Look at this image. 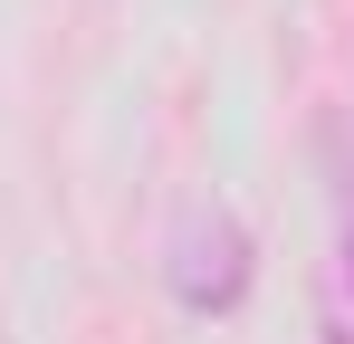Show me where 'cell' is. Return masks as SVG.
<instances>
[{"instance_id": "1", "label": "cell", "mask_w": 354, "mask_h": 344, "mask_svg": "<svg viewBox=\"0 0 354 344\" xmlns=\"http://www.w3.org/2000/svg\"><path fill=\"white\" fill-rule=\"evenodd\" d=\"M173 287H182V306H239V287H249V239H239L230 211H201V220L182 229Z\"/></svg>"}, {"instance_id": "2", "label": "cell", "mask_w": 354, "mask_h": 344, "mask_svg": "<svg viewBox=\"0 0 354 344\" xmlns=\"http://www.w3.org/2000/svg\"><path fill=\"white\" fill-rule=\"evenodd\" d=\"M326 153H335V220H345V278H354V124L326 134Z\"/></svg>"}]
</instances>
